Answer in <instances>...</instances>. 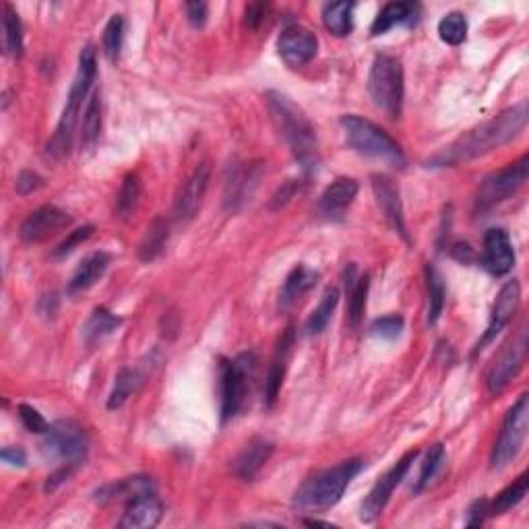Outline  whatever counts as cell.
I'll use <instances>...</instances> for the list:
<instances>
[{"label":"cell","instance_id":"obj_1","mask_svg":"<svg viewBox=\"0 0 529 529\" xmlns=\"http://www.w3.org/2000/svg\"><path fill=\"white\" fill-rule=\"evenodd\" d=\"M527 125V104L521 102L513 108L498 114L497 118L488 120V123L478 125L471 131L463 133L459 139L453 141L451 145L436 153L431 163L436 168L457 166L461 162L476 160V157L486 155L495 149L506 145L517 135L524 131Z\"/></svg>","mask_w":529,"mask_h":529},{"label":"cell","instance_id":"obj_2","mask_svg":"<svg viewBox=\"0 0 529 529\" xmlns=\"http://www.w3.org/2000/svg\"><path fill=\"white\" fill-rule=\"evenodd\" d=\"M264 99H267V108L275 128L280 131L283 141L288 143L296 162L306 174H311L319 166V139L311 118L306 116L300 106L280 91H269Z\"/></svg>","mask_w":529,"mask_h":529},{"label":"cell","instance_id":"obj_3","mask_svg":"<svg viewBox=\"0 0 529 529\" xmlns=\"http://www.w3.org/2000/svg\"><path fill=\"white\" fill-rule=\"evenodd\" d=\"M97 75V60H96V50L94 46H85L79 54V69L75 75V81L70 85L67 104H64L62 116L59 120V126L52 135V139L48 141L46 153L52 160H60V157L69 155L70 145H73V135L77 126V118L81 114L83 102L89 96L91 85L96 81Z\"/></svg>","mask_w":529,"mask_h":529},{"label":"cell","instance_id":"obj_4","mask_svg":"<svg viewBox=\"0 0 529 529\" xmlns=\"http://www.w3.org/2000/svg\"><path fill=\"white\" fill-rule=\"evenodd\" d=\"M362 466V459H348L338 463L335 468L319 471L294 492L292 505L302 513H320L331 509L339 503L349 482L360 474Z\"/></svg>","mask_w":529,"mask_h":529},{"label":"cell","instance_id":"obj_5","mask_svg":"<svg viewBox=\"0 0 529 529\" xmlns=\"http://www.w3.org/2000/svg\"><path fill=\"white\" fill-rule=\"evenodd\" d=\"M341 128L346 133L348 145L356 153L387 162L395 168L405 166L402 145L378 125L370 123V120L362 116H356V114H348V116H341Z\"/></svg>","mask_w":529,"mask_h":529},{"label":"cell","instance_id":"obj_6","mask_svg":"<svg viewBox=\"0 0 529 529\" xmlns=\"http://www.w3.org/2000/svg\"><path fill=\"white\" fill-rule=\"evenodd\" d=\"M368 91L376 108L389 118L402 116L405 91L402 62L389 54H378L368 73Z\"/></svg>","mask_w":529,"mask_h":529},{"label":"cell","instance_id":"obj_7","mask_svg":"<svg viewBox=\"0 0 529 529\" xmlns=\"http://www.w3.org/2000/svg\"><path fill=\"white\" fill-rule=\"evenodd\" d=\"M256 358L253 352L230 358H219V397H221V422L236 418L245 405L250 378L255 373Z\"/></svg>","mask_w":529,"mask_h":529},{"label":"cell","instance_id":"obj_8","mask_svg":"<svg viewBox=\"0 0 529 529\" xmlns=\"http://www.w3.org/2000/svg\"><path fill=\"white\" fill-rule=\"evenodd\" d=\"M527 426H529V395L524 393V395L513 404L509 413H506L498 439L495 442V447H492V455H490L492 469L506 468L515 457L519 455L527 436Z\"/></svg>","mask_w":529,"mask_h":529},{"label":"cell","instance_id":"obj_9","mask_svg":"<svg viewBox=\"0 0 529 529\" xmlns=\"http://www.w3.org/2000/svg\"><path fill=\"white\" fill-rule=\"evenodd\" d=\"M89 449V439L81 426L73 420L54 422L42 441V451L48 459L79 466Z\"/></svg>","mask_w":529,"mask_h":529},{"label":"cell","instance_id":"obj_10","mask_svg":"<svg viewBox=\"0 0 529 529\" xmlns=\"http://www.w3.org/2000/svg\"><path fill=\"white\" fill-rule=\"evenodd\" d=\"M529 176V157L521 155L517 162L511 163L503 170L495 172L488 178H484V182L480 184V190H478L476 197V209L484 213L497 207L500 203H505L506 199H511L515 192H517L524 184L527 182Z\"/></svg>","mask_w":529,"mask_h":529},{"label":"cell","instance_id":"obj_11","mask_svg":"<svg viewBox=\"0 0 529 529\" xmlns=\"http://www.w3.org/2000/svg\"><path fill=\"white\" fill-rule=\"evenodd\" d=\"M418 455L420 453L416 451V449L410 453H405L402 459L393 463V468H389L375 482V486L368 492V497L364 498L362 509H360V519L364 521V524H373L375 519L381 517V513L385 511V506H387V503L391 500L393 492H395L397 486L404 482V478L407 476V471H410L412 463L416 461Z\"/></svg>","mask_w":529,"mask_h":529},{"label":"cell","instance_id":"obj_12","mask_svg":"<svg viewBox=\"0 0 529 529\" xmlns=\"http://www.w3.org/2000/svg\"><path fill=\"white\" fill-rule=\"evenodd\" d=\"M211 181V168L209 163L203 162L192 170V174L182 182V187L178 189L176 199H174V221L176 224H187L192 218L197 216L199 207L203 203V197L209 187Z\"/></svg>","mask_w":529,"mask_h":529},{"label":"cell","instance_id":"obj_13","mask_svg":"<svg viewBox=\"0 0 529 529\" xmlns=\"http://www.w3.org/2000/svg\"><path fill=\"white\" fill-rule=\"evenodd\" d=\"M527 352V338L525 331L519 333V339L506 346L500 352L498 358L492 364L488 375H486V387H488L490 395H500L506 389L515 376L519 375V370L524 368Z\"/></svg>","mask_w":529,"mask_h":529},{"label":"cell","instance_id":"obj_14","mask_svg":"<svg viewBox=\"0 0 529 529\" xmlns=\"http://www.w3.org/2000/svg\"><path fill=\"white\" fill-rule=\"evenodd\" d=\"M519 306H521V285H519V282L517 280L506 282L498 292V296L495 300V306H492L488 327H486L482 339L476 343L474 354L482 352V349L488 346V343H492L498 338L500 331H503V329L511 323L515 314H517Z\"/></svg>","mask_w":529,"mask_h":529},{"label":"cell","instance_id":"obj_15","mask_svg":"<svg viewBox=\"0 0 529 529\" xmlns=\"http://www.w3.org/2000/svg\"><path fill=\"white\" fill-rule=\"evenodd\" d=\"M70 224V216L56 205H44L40 209L32 211L27 219L21 224L19 236L27 245H38L48 240L50 236L59 234Z\"/></svg>","mask_w":529,"mask_h":529},{"label":"cell","instance_id":"obj_16","mask_svg":"<svg viewBox=\"0 0 529 529\" xmlns=\"http://www.w3.org/2000/svg\"><path fill=\"white\" fill-rule=\"evenodd\" d=\"M277 50L288 67L300 69L317 56L319 40L302 25H288L277 40Z\"/></svg>","mask_w":529,"mask_h":529},{"label":"cell","instance_id":"obj_17","mask_svg":"<svg viewBox=\"0 0 529 529\" xmlns=\"http://www.w3.org/2000/svg\"><path fill=\"white\" fill-rule=\"evenodd\" d=\"M294 339H296V331L294 327H288L282 333V338L277 339L274 358H271V367L267 378H264V397H263V405L274 407L277 402V395H280L283 378H285V370H288V362L292 356V349H294Z\"/></svg>","mask_w":529,"mask_h":529},{"label":"cell","instance_id":"obj_18","mask_svg":"<svg viewBox=\"0 0 529 529\" xmlns=\"http://www.w3.org/2000/svg\"><path fill=\"white\" fill-rule=\"evenodd\" d=\"M482 267L492 275H506L515 267V250L511 238L503 227H490L484 234Z\"/></svg>","mask_w":529,"mask_h":529},{"label":"cell","instance_id":"obj_19","mask_svg":"<svg viewBox=\"0 0 529 529\" xmlns=\"http://www.w3.org/2000/svg\"><path fill=\"white\" fill-rule=\"evenodd\" d=\"M373 190L376 197V203L381 207L385 219L387 224L395 230L405 242H410V236H407V227H405V218H404V207H402V199H399V189L393 184L391 178L383 176V174H375L373 176Z\"/></svg>","mask_w":529,"mask_h":529},{"label":"cell","instance_id":"obj_20","mask_svg":"<svg viewBox=\"0 0 529 529\" xmlns=\"http://www.w3.org/2000/svg\"><path fill=\"white\" fill-rule=\"evenodd\" d=\"M356 195H358V182L354 178H338L319 197L317 209L325 219L338 221L346 216V211L354 203Z\"/></svg>","mask_w":529,"mask_h":529},{"label":"cell","instance_id":"obj_21","mask_svg":"<svg viewBox=\"0 0 529 529\" xmlns=\"http://www.w3.org/2000/svg\"><path fill=\"white\" fill-rule=\"evenodd\" d=\"M163 505L155 492H147L137 498L128 500L118 527L126 529H152L162 521Z\"/></svg>","mask_w":529,"mask_h":529},{"label":"cell","instance_id":"obj_22","mask_svg":"<svg viewBox=\"0 0 529 529\" xmlns=\"http://www.w3.org/2000/svg\"><path fill=\"white\" fill-rule=\"evenodd\" d=\"M271 453H274V442L267 439H261V436H255L246 442V447L236 455L232 461L234 474L240 478V480L250 482L259 476L264 463L269 461Z\"/></svg>","mask_w":529,"mask_h":529},{"label":"cell","instance_id":"obj_23","mask_svg":"<svg viewBox=\"0 0 529 529\" xmlns=\"http://www.w3.org/2000/svg\"><path fill=\"white\" fill-rule=\"evenodd\" d=\"M147 492H155V484L152 478L147 476H133L125 478V480L106 484L102 488L94 492V498L97 503H114V500H133L141 495H147Z\"/></svg>","mask_w":529,"mask_h":529},{"label":"cell","instance_id":"obj_24","mask_svg":"<svg viewBox=\"0 0 529 529\" xmlns=\"http://www.w3.org/2000/svg\"><path fill=\"white\" fill-rule=\"evenodd\" d=\"M110 264V255L104 253V250H97V253H91L85 256L79 264L75 275L70 277L69 282V294H81V292H88L89 288L102 280L106 271H108Z\"/></svg>","mask_w":529,"mask_h":529},{"label":"cell","instance_id":"obj_25","mask_svg":"<svg viewBox=\"0 0 529 529\" xmlns=\"http://www.w3.org/2000/svg\"><path fill=\"white\" fill-rule=\"evenodd\" d=\"M368 275H358L356 264L346 269V294H348V323L349 327H358L362 323L364 311H367L368 298Z\"/></svg>","mask_w":529,"mask_h":529},{"label":"cell","instance_id":"obj_26","mask_svg":"<svg viewBox=\"0 0 529 529\" xmlns=\"http://www.w3.org/2000/svg\"><path fill=\"white\" fill-rule=\"evenodd\" d=\"M418 19V6L412 3H389L378 13L370 32L373 35H383L397 25H412Z\"/></svg>","mask_w":529,"mask_h":529},{"label":"cell","instance_id":"obj_27","mask_svg":"<svg viewBox=\"0 0 529 529\" xmlns=\"http://www.w3.org/2000/svg\"><path fill=\"white\" fill-rule=\"evenodd\" d=\"M317 282H319L317 271L304 267V264H298V267L292 269L290 275L285 277L282 294H280L282 309L283 311L290 309V306L294 304L300 296H304L306 292H311L314 285H317Z\"/></svg>","mask_w":529,"mask_h":529},{"label":"cell","instance_id":"obj_28","mask_svg":"<svg viewBox=\"0 0 529 529\" xmlns=\"http://www.w3.org/2000/svg\"><path fill=\"white\" fill-rule=\"evenodd\" d=\"M120 323H123V320H120L116 314H112L108 309H104V306H97V309H94V312L89 314V319L85 320V325L81 329L83 341L88 343V346H96V343L104 341L108 335L116 331Z\"/></svg>","mask_w":529,"mask_h":529},{"label":"cell","instance_id":"obj_29","mask_svg":"<svg viewBox=\"0 0 529 529\" xmlns=\"http://www.w3.org/2000/svg\"><path fill=\"white\" fill-rule=\"evenodd\" d=\"M168 221L163 218H155L152 224H149L145 236H143L139 245V256L141 261L152 263L160 256L168 245Z\"/></svg>","mask_w":529,"mask_h":529},{"label":"cell","instance_id":"obj_30","mask_svg":"<svg viewBox=\"0 0 529 529\" xmlns=\"http://www.w3.org/2000/svg\"><path fill=\"white\" fill-rule=\"evenodd\" d=\"M253 181H255L253 170L250 168L246 170L245 166L234 163V166L230 168V178H227V182H226V199H224L226 209H230V211L238 209L242 201L246 199L248 187Z\"/></svg>","mask_w":529,"mask_h":529},{"label":"cell","instance_id":"obj_31","mask_svg":"<svg viewBox=\"0 0 529 529\" xmlns=\"http://www.w3.org/2000/svg\"><path fill=\"white\" fill-rule=\"evenodd\" d=\"M143 378H145L143 368H123L120 370L116 381H114L110 397H108V410H118V407H123L126 404V399L139 389Z\"/></svg>","mask_w":529,"mask_h":529},{"label":"cell","instance_id":"obj_32","mask_svg":"<svg viewBox=\"0 0 529 529\" xmlns=\"http://www.w3.org/2000/svg\"><path fill=\"white\" fill-rule=\"evenodd\" d=\"M426 285H428V325L439 323L442 309H445V282L434 264H426Z\"/></svg>","mask_w":529,"mask_h":529},{"label":"cell","instance_id":"obj_33","mask_svg":"<svg viewBox=\"0 0 529 529\" xmlns=\"http://www.w3.org/2000/svg\"><path fill=\"white\" fill-rule=\"evenodd\" d=\"M445 461H447V455H445V447L441 445V442H436L431 449L426 451L424 461H422V468H420V476L416 484H413V492L420 495L422 490H426L428 486H431L436 478H439L441 469L445 468Z\"/></svg>","mask_w":529,"mask_h":529},{"label":"cell","instance_id":"obj_34","mask_svg":"<svg viewBox=\"0 0 529 529\" xmlns=\"http://www.w3.org/2000/svg\"><path fill=\"white\" fill-rule=\"evenodd\" d=\"M529 490V474H521L517 480H515L511 486L500 492V495L488 503V515H503L506 511H511L513 506H517L521 500L527 497Z\"/></svg>","mask_w":529,"mask_h":529},{"label":"cell","instance_id":"obj_35","mask_svg":"<svg viewBox=\"0 0 529 529\" xmlns=\"http://www.w3.org/2000/svg\"><path fill=\"white\" fill-rule=\"evenodd\" d=\"M3 32H5V52L19 59L23 54V25L17 11L11 5L3 6Z\"/></svg>","mask_w":529,"mask_h":529},{"label":"cell","instance_id":"obj_36","mask_svg":"<svg viewBox=\"0 0 529 529\" xmlns=\"http://www.w3.org/2000/svg\"><path fill=\"white\" fill-rule=\"evenodd\" d=\"M352 13H354V5L352 3L325 5L323 23L333 35H338V38H343V35H349V32H352V27H354Z\"/></svg>","mask_w":529,"mask_h":529},{"label":"cell","instance_id":"obj_37","mask_svg":"<svg viewBox=\"0 0 529 529\" xmlns=\"http://www.w3.org/2000/svg\"><path fill=\"white\" fill-rule=\"evenodd\" d=\"M339 302V290L338 288H327L320 302L317 304V309L312 311V314L306 320V333L309 335H319L323 329L329 325L331 320L335 309H338Z\"/></svg>","mask_w":529,"mask_h":529},{"label":"cell","instance_id":"obj_38","mask_svg":"<svg viewBox=\"0 0 529 529\" xmlns=\"http://www.w3.org/2000/svg\"><path fill=\"white\" fill-rule=\"evenodd\" d=\"M102 131V99L99 94H94L88 99L81 125V143L83 147H94Z\"/></svg>","mask_w":529,"mask_h":529},{"label":"cell","instance_id":"obj_39","mask_svg":"<svg viewBox=\"0 0 529 529\" xmlns=\"http://www.w3.org/2000/svg\"><path fill=\"white\" fill-rule=\"evenodd\" d=\"M141 199V181L137 174H128L120 187L116 199V216L120 219H128L137 209Z\"/></svg>","mask_w":529,"mask_h":529},{"label":"cell","instance_id":"obj_40","mask_svg":"<svg viewBox=\"0 0 529 529\" xmlns=\"http://www.w3.org/2000/svg\"><path fill=\"white\" fill-rule=\"evenodd\" d=\"M439 35L441 40L449 46H459L468 38V21L463 17V13H449L441 19L439 23Z\"/></svg>","mask_w":529,"mask_h":529},{"label":"cell","instance_id":"obj_41","mask_svg":"<svg viewBox=\"0 0 529 529\" xmlns=\"http://www.w3.org/2000/svg\"><path fill=\"white\" fill-rule=\"evenodd\" d=\"M125 42V19L123 15H112L104 30V54L114 62L120 59V50Z\"/></svg>","mask_w":529,"mask_h":529},{"label":"cell","instance_id":"obj_42","mask_svg":"<svg viewBox=\"0 0 529 529\" xmlns=\"http://www.w3.org/2000/svg\"><path fill=\"white\" fill-rule=\"evenodd\" d=\"M404 327H405V320L402 314H389V317L376 319L373 327H370V331L381 339H397L399 335H402Z\"/></svg>","mask_w":529,"mask_h":529},{"label":"cell","instance_id":"obj_43","mask_svg":"<svg viewBox=\"0 0 529 529\" xmlns=\"http://www.w3.org/2000/svg\"><path fill=\"white\" fill-rule=\"evenodd\" d=\"M17 412H19V418H21V422H23V426L27 428V431L33 432V434H46L50 426H48V422L44 420V416H42V413L35 410V407L21 404Z\"/></svg>","mask_w":529,"mask_h":529},{"label":"cell","instance_id":"obj_44","mask_svg":"<svg viewBox=\"0 0 529 529\" xmlns=\"http://www.w3.org/2000/svg\"><path fill=\"white\" fill-rule=\"evenodd\" d=\"M91 234H94V226H83V227H79V230L70 232L69 238L64 240L62 245H59V248L54 250V256H64V255L73 253L75 246H79V245H81V242L88 240Z\"/></svg>","mask_w":529,"mask_h":529},{"label":"cell","instance_id":"obj_45","mask_svg":"<svg viewBox=\"0 0 529 529\" xmlns=\"http://www.w3.org/2000/svg\"><path fill=\"white\" fill-rule=\"evenodd\" d=\"M42 187H44V178H42L40 174H35V172H30V170L21 172L19 178H17V184H15L19 195H30V192L38 190Z\"/></svg>","mask_w":529,"mask_h":529},{"label":"cell","instance_id":"obj_46","mask_svg":"<svg viewBox=\"0 0 529 529\" xmlns=\"http://www.w3.org/2000/svg\"><path fill=\"white\" fill-rule=\"evenodd\" d=\"M184 9H187V19L192 27H197V30L205 27L207 17H209V6L205 3H187Z\"/></svg>","mask_w":529,"mask_h":529},{"label":"cell","instance_id":"obj_47","mask_svg":"<svg viewBox=\"0 0 529 529\" xmlns=\"http://www.w3.org/2000/svg\"><path fill=\"white\" fill-rule=\"evenodd\" d=\"M486 517H490V515H488V500L480 498V500H476V503L469 506L466 525L468 527H480V525H484Z\"/></svg>","mask_w":529,"mask_h":529},{"label":"cell","instance_id":"obj_48","mask_svg":"<svg viewBox=\"0 0 529 529\" xmlns=\"http://www.w3.org/2000/svg\"><path fill=\"white\" fill-rule=\"evenodd\" d=\"M298 189H300V182L298 184H296V181L285 182L283 187L275 192L274 199H271V209H282V207L288 205L292 199H294Z\"/></svg>","mask_w":529,"mask_h":529},{"label":"cell","instance_id":"obj_49","mask_svg":"<svg viewBox=\"0 0 529 529\" xmlns=\"http://www.w3.org/2000/svg\"><path fill=\"white\" fill-rule=\"evenodd\" d=\"M245 15H246V25L250 27V30H259V25L263 23L264 17H267V5H261V3L248 5Z\"/></svg>","mask_w":529,"mask_h":529},{"label":"cell","instance_id":"obj_50","mask_svg":"<svg viewBox=\"0 0 529 529\" xmlns=\"http://www.w3.org/2000/svg\"><path fill=\"white\" fill-rule=\"evenodd\" d=\"M0 457H3L5 463H9V466H13V468H23L27 463V455H25L23 449H19V447H5Z\"/></svg>","mask_w":529,"mask_h":529},{"label":"cell","instance_id":"obj_51","mask_svg":"<svg viewBox=\"0 0 529 529\" xmlns=\"http://www.w3.org/2000/svg\"><path fill=\"white\" fill-rule=\"evenodd\" d=\"M453 256L461 263H469L471 259H474V250H471L468 242H459V245L453 246Z\"/></svg>","mask_w":529,"mask_h":529},{"label":"cell","instance_id":"obj_52","mask_svg":"<svg viewBox=\"0 0 529 529\" xmlns=\"http://www.w3.org/2000/svg\"><path fill=\"white\" fill-rule=\"evenodd\" d=\"M304 525H309V527H325V529H333L331 524H327V521H319V519H304Z\"/></svg>","mask_w":529,"mask_h":529}]
</instances>
